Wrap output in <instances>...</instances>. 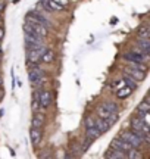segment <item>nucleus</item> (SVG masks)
I'll return each instance as SVG.
<instances>
[{
	"label": "nucleus",
	"instance_id": "nucleus-12",
	"mask_svg": "<svg viewBox=\"0 0 150 159\" xmlns=\"http://www.w3.org/2000/svg\"><path fill=\"white\" fill-rule=\"evenodd\" d=\"M44 124V115L40 114V112H35V115L33 116V121H31V127L33 128H41Z\"/></svg>",
	"mask_w": 150,
	"mask_h": 159
},
{
	"label": "nucleus",
	"instance_id": "nucleus-18",
	"mask_svg": "<svg viewBox=\"0 0 150 159\" xmlns=\"http://www.w3.org/2000/svg\"><path fill=\"white\" fill-rule=\"evenodd\" d=\"M122 80H124V83H125L127 85H130V87H131L133 90L135 89V87H137V83H139L137 80H134L131 75H128V74H125V77H124Z\"/></svg>",
	"mask_w": 150,
	"mask_h": 159
},
{
	"label": "nucleus",
	"instance_id": "nucleus-1",
	"mask_svg": "<svg viewBox=\"0 0 150 159\" xmlns=\"http://www.w3.org/2000/svg\"><path fill=\"white\" fill-rule=\"evenodd\" d=\"M24 27H25V28L33 30L34 33H37V34L41 35V37H46L47 35V27H44V25L40 24L38 21H35L34 18H29V16L25 18V24H24Z\"/></svg>",
	"mask_w": 150,
	"mask_h": 159
},
{
	"label": "nucleus",
	"instance_id": "nucleus-15",
	"mask_svg": "<svg viewBox=\"0 0 150 159\" xmlns=\"http://www.w3.org/2000/svg\"><path fill=\"white\" fill-rule=\"evenodd\" d=\"M131 93H133V89L125 84L122 89H119V90L116 91V96H118V99H125V97L131 96Z\"/></svg>",
	"mask_w": 150,
	"mask_h": 159
},
{
	"label": "nucleus",
	"instance_id": "nucleus-13",
	"mask_svg": "<svg viewBox=\"0 0 150 159\" xmlns=\"http://www.w3.org/2000/svg\"><path fill=\"white\" fill-rule=\"evenodd\" d=\"M29 139H31V143H33L34 146H37V144L41 142L40 128H31V131H29Z\"/></svg>",
	"mask_w": 150,
	"mask_h": 159
},
{
	"label": "nucleus",
	"instance_id": "nucleus-21",
	"mask_svg": "<svg viewBox=\"0 0 150 159\" xmlns=\"http://www.w3.org/2000/svg\"><path fill=\"white\" fill-rule=\"evenodd\" d=\"M127 158L139 159V158H141V153H140L139 150H135V148H133L131 150H128V152H127Z\"/></svg>",
	"mask_w": 150,
	"mask_h": 159
},
{
	"label": "nucleus",
	"instance_id": "nucleus-20",
	"mask_svg": "<svg viewBox=\"0 0 150 159\" xmlns=\"http://www.w3.org/2000/svg\"><path fill=\"white\" fill-rule=\"evenodd\" d=\"M103 108H106L109 112H112V114H116L118 112V105L113 102H106L103 103Z\"/></svg>",
	"mask_w": 150,
	"mask_h": 159
},
{
	"label": "nucleus",
	"instance_id": "nucleus-6",
	"mask_svg": "<svg viewBox=\"0 0 150 159\" xmlns=\"http://www.w3.org/2000/svg\"><path fill=\"white\" fill-rule=\"evenodd\" d=\"M86 133H87V139H90V140L97 139L102 134V131L96 127L94 119H91V118H87V121H86Z\"/></svg>",
	"mask_w": 150,
	"mask_h": 159
},
{
	"label": "nucleus",
	"instance_id": "nucleus-25",
	"mask_svg": "<svg viewBox=\"0 0 150 159\" xmlns=\"http://www.w3.org/2000/svg\"><path fill=\"white\" fill-rule=\"evenodd\" d=\"M0 52H2V47H0Z\"/></svg>",
	"mask_w": 150,
	"mask_h": 159
},
{
	"label": "nucleus",
	"instance_id": "nucleus-9",
	"mask_svg": "<svg viewBox=\"0 0 150 159\" xmlns=\"http://www.w3.org/2000/svg\"><path fill=\"white\" fill-rule=\"evenodd\" d=\"M40 3L44 6V9L47 12H53V11H64V6H60L59 3H56L55 0H40Z\"/></svg>",
	"mask_w": 150,
	"mask_h": 159
},
{
	"label": "nucleus",
	"instance_id": "nucleus-17",
	"mask_svg": "<svg viewBox=\"0 0 150 159\" xmlns=\"http://www.w3.org/2000/svg\"><path fill=\"white\" fill-rule=\"evenodd\" d=\"M53 59H55V52H53V50H49V49H47V50L44 52V55L41 56V61H43L44 63L53 62Z\"/></svg>",
	"mask_w": 150,
	"mask_h": 159
},
{
	"label": "nucleus",
	"instance_id": "nucleus-2",
	"mask_svg": "<svg viewBox=\"0 0 150 159\" xmlns=\"http://www.w3.org/2000/svg\"><path fill=\"white\" fill-rule=\"evenodd\" d=\"M147 57L149 55H146L143 50H131L124 55V59L130 63H147Z\"/></svg>",
	"mask_w": 150,
	"mask_h": 159
},
{
	"label": "nucleus",
	"instance_id": "nucleus-22",
	"mask_svg": "<svg viewBox=\"0 0 150 159\" xmlns=\"http://www.w3.org/2000/svg\"><path fill=\"white\" fill-rule=\"evenodd\" d=\"M55 2H56V3H59L60 6H64V7L68 5V0H55Z\"/></svg>",
	"mask_w": 150,
	"mask_h": 159
},
{
	"label": "nucleus",
	"instance_id": "nucleus-14",
	"mask_svg": "<svg viewBox=\"0 0 150 159\" xmlns=\"http://www.w3.org/2000/svg\"><path fill=\"white\" fill-rule=\"evenodd\" d=\"M137 44H139L140 50H143L146 55H149L150 56V40L149 39H139Z\"/></svg>",
	"mask_w": 150,
	"mask_h": 159
},
{
	"label": "nucleus",
	"instance_id": "nucleus-24",
	"mask_svg": "<svg viewBox=\"0 0 150 159\" xmlns=\"http://www.w3.org/2000/svg\"><path fill=\"white\" fill-rule=\"evenodd\" d=\"M2 83H3V80H2V78H0V85H2Z\"/></svg>",
	"mask_w": 150,
	"mask_h": 159
},
{
	"label": "nucleus",
	"instance_id": "nucleus-8",
	"mask_svg": "<svg viewBox=\"0 0 150 159\" xmlns=\"http://www.w3.org/2000/svg\"><path fill=\"white\" fill-rule=\"evenodd\" d=\"M125 74L131 75L134 80H137V81H143L146 77V71H141L139 68H134V66H130V68L125 69Z\"/></svg>",
	"mask_w": 150,
	"mask_h": 159
},
{
	"label": "nucleus",
	"instance_id": "nucleus-23",
	"mask_svg": "<svg viewBox=\"0 0 150 159\" xmlns=\"http://www.w3.org/2000/svg\"><path fill=\"white\" fill-rule=\"evenodd\" d=\"M3 35H5V31H3V28H0V40L3 39Z\"/></svg>",
	"mask_w": 150,
	"mask_h": 159
},
{
	"label": "nucleus",
	"instance_id": "nucleus-5",
	"mask_svg": "<svg viewBox=\"0 0 150 159\" xmlns=\"http://www.w3.org/2000/svg\"><path fill=\"white\" fill-rule=\"evenodd\" d=\"M122 139L124 140H127L130 144H133L134 148H140V146H143V143H144V139L141 136H139L135 131H125L124 134H122Z\"/></svg>",
	"mask_w": 150,
	"mask_h": 159
},
{
	"label": "nucleus",
	"instance_id": "nucleus-10",
	"mask_svg": "<svg viewBox=\"0 0 150 159\" xmlns=\"http://www.w3.org/2000/svg\"><path fill=\"white\" fill-rule=\"evenodd\" d=\"M27 16H29V18H34L35 21H38L40 24H43L44 27H47V28H50V22H49V19H47L44 15H41L38 11H31V12H28V15Z\"/></svg>",
	"mask_w": 150,
	"mask_h": 159
},
{
	"label": "nucleus",
	"instance_id": "nucleus-7",
	"mask_svg": "<svg viewBox=\"0 0 150 159\" xmlns=\"http://www.w3.org/2000/svg\"><path fill=\"white\" fill-rule=\"evenodd\" d=\"M112 148L119 149V150H122V152H125V153H127L128 150H131L134 146H133V144H130L127 140H124V139L121 137V139H116V140H113V142H112Z\"/></svg>",
	"mask_w": 150,
	"mask_h": 159
},
{
	"label": "nucleus",
	"instance_id": "nucleus-16",
	"mask_svg": "<svg viewBox=\"0 0 150 159\" xmlns=\"http://www.w3.org/2000/svg\"><path fill=\"white\" fill-rule=\"evenodd\" d=\"M33 111L34 112H37L38 109L41 108V105H40V90H35L34 91V97H33Z\"/></svg>",
	"mask_w": 150,
	"mask_h": 159
},
{
	"label": "nucleus",
	"instance_id": "nucleus-11",
	"mask_svg": "<svg viewBox=\"0 0 150 159\" xmlns=\"http://www.w3.org/2000/svg\"><path fill=\"white\" fill-rule=\"evenodd\" d=\"M52 103V94L49 90H40V105L41 108H47Z\"/></svg>",
	"mask_w": 150,
	"mask_h": 159
},
{
	"label": "nucleus",
	"instance_id": "nucleus-19",
	"mask_svg": "<svg viewBox=\"0 0 150 159\" xmlns=\"http://www.w3.org/2000/svg\"><path fill=\"white\" fill-rule=\"evenodd\" d=\"M140 39H149L150 40V27H141L139 31Z\"/></svg>",
	"mask_w": 150,
	"mask_h": 159
},
{
	"label": "nucleus",
	"instance_id": "nucleus-3",
	"mask_svg": "<svg viewBox=\"0 0 150 159\" xmlns=\"http://www.w3.org/2000/svg\"><path fill=\"white\" fill-rule=\"evenodd\" d=\"M47 50L46 44H41L34 49H27V62L28 63H35L37 61H41V56L44 55V52Z\"/></svg>",
	"mask_w": 150,
	"mask_h": 159
},
{
	"label": "nucleus",
	"instance_id": "nucleus-4",
	"mask_svg": "<svg viewBox=\"0 0 150 159\" xmlns=\"http://www.w3.org/2000/svg\"><path fill=\"white\" fill-rule=\"evenodd\" d=\"M28 77H29L31 84L34 85V87L40 85L41 83L44 81V72H43V69H41L40 66H33V68L29 69Z\"/></svg>",
	"mask_w": 150,
	"mask_h": 159
}]
</instances>
